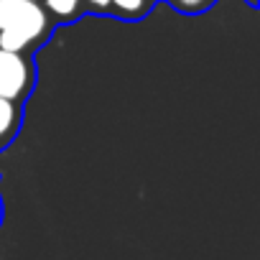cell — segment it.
Masks as SVG:
<instances>
[{
	"instance_id": "cell-3",
	"label": "cell",
	"mask_w": 260,
	"mask_h": 260,
	"mask_svg": "<svg viewBox=\"0 0 260 260\" xmlns=\"http://www.w3.org/2000/svg\"><path fill=\"white\" fill-rule=\"evenodd\" d=\"M16 125V107L11 100L0 97V138H6Z\"/></svg>"
},
{
	"instance_id": "cell-1",
	"label": "cell",
	"mask_w": 260,
	"mask_h": 260,
	"mask_svg": "<svg viewBox=\"0 0 260 260\" xmlns=\"http://www.w3.org/2000/svg\"><path fill=\"white\" fill-rule=\"evenodd\" d=\"M46 13L36 0H0V49L21 54L46 31Z\"/></svg>"
},
{
	"instance_id": "cell-5",
	"label": "cell",
	"mask_w": 260,
	"mask_h": 260,
	"mask_svg": "<svg viewBox=\"0 0 260 260\" xmlns=\"http://www.w3.org/2000/svg\"><path fill=\"white\" fill-rule=\"evenodd\" d=\"M110 6H117L122 13H141L143 0H110Z\"/></svg>"
},
{
	"instance_id": "cell-7",
	"label": "cell",
	"mask_w": 260,
	"mask_h": 260,
	"mask_svg": "<svg viewBox=\"0 0 260 260\" xmlns=\"http://www.w3.org/2000/svg\"><path fill=\"white\" fill-rule=\"evenodd\" d=\"M89 3H92L94 8H107V6H110V0H89Z\"/></svg>"
},
{
	"instance_id": "cell-2",
	"label": "cell",
	"mask_w": 260,
	"mask_h": 260,
	"mask_svg": "<svg viewBox=\"0 0 260 260\" xmlns=\"http://www.w3.org/2000/svg\"><path fill=\"white\" fill-rule=\"evenodd\" d=\"M31 79V69L26 59L16 51L0 49V97L3 100H18Z\"/></svg>"
},
{
	"instance_id": "cell-6",
	"label": "cell",
	"mask_w": 260,
	"mask_h": 260,
	"mask_svg": "<svg viewBox=\"0 0 260 260\" xmlns=\"http://www.w3.org/2000/svg\"><path fill=\"white\" fill-rule=\"evenodd\" d=\"M174 3H176L179 8H184V11H202L209 0H174Z\"/></svg>"
},
{
	"instance_id": "cell-4",
	"label": "cell",
	"mask_w": 260,
	"mask_h": 260,
	"mask_svg": "<svg viewBox=\"0 0 260 260\" xmlns=\"http://www.w3.org/2000/svg\"><path fill=\"white\" fill-rule=\"evenodd\" d=\"M77 6H79V0H46V8H49L54 16H59V18L72 16V13L77 11Z\"/></svg>"
}]
</instances>
